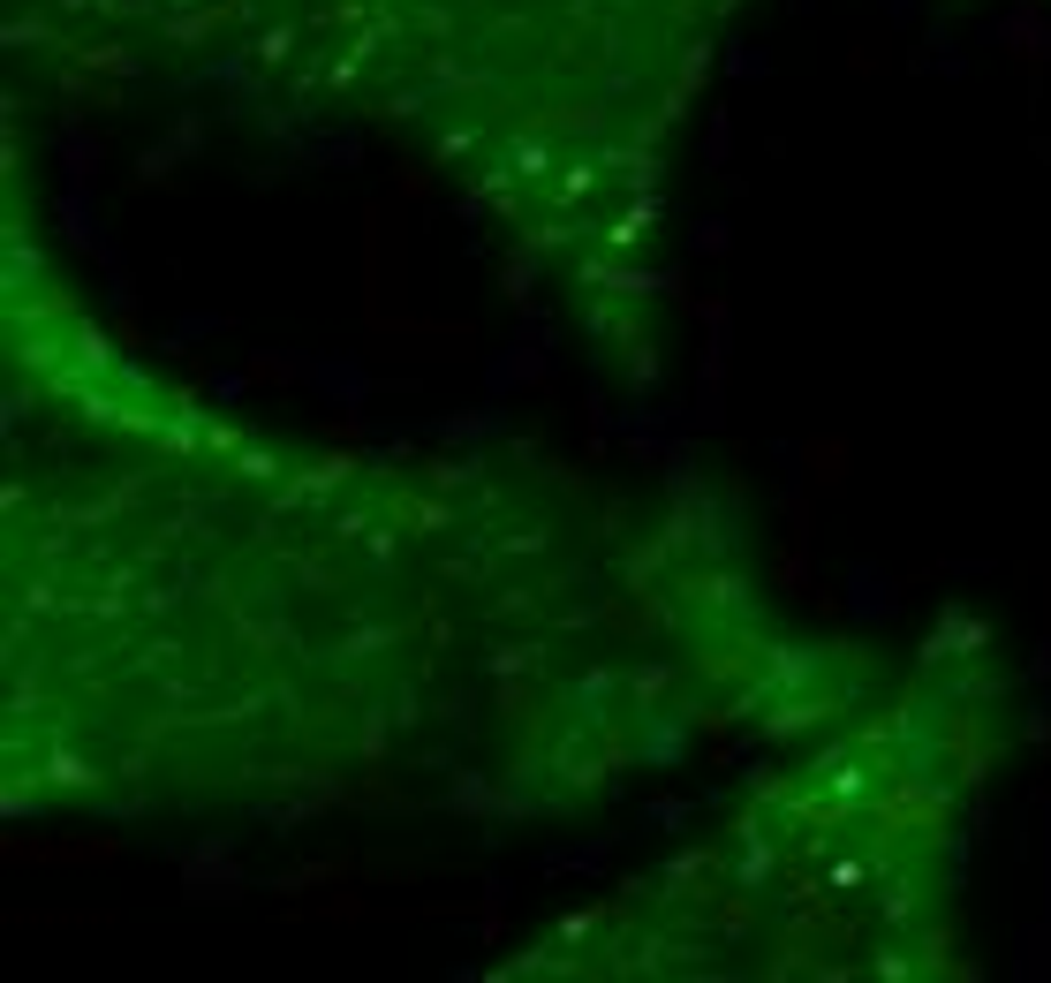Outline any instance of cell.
I'll list each match as a JSON object with an SVG mask.
<instances>
[{"mask_svg":"<svg viewBox=\"0 0 1051 983\" xmlns=\"http://www.w3.org/2000/svg\"><path fill=\"white\" fill-rule=\"evenodd\" d=\"M8 628L159 636L8 666V802L583 810L681 719L749 726L825 658L689 522L628 530L492 469L280 454L8 295Z\"/></svg>","mask_w":1051,"mask_h":983,"instance_id":"1","label":"cell"},{"mask_svg":"<svg viewBox=\"0 0 1051 983\" xmlns=\"http://www.w3.org/2000/svg\"><path fill=\"white\" fill-rule=\"evenodd\" d=\"M741 0H16L84 69L242 76L462 190L552 288L651 303L681 121Z\"/></svg>","mask_w":1051,"mask_h":983,"instance_id":"2","label":"cell"}]
</instances>
